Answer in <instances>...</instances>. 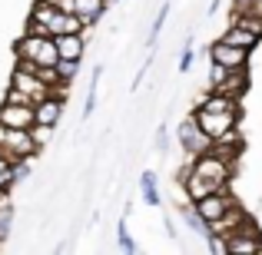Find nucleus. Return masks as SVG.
Wrapping results in <instances>:
<instances>
[{
  "label": "nucleus",
  "instance_id": "nucleus-1",
  "mask_svg": "<svg viewBox=\"0 0 262 255\" xmlns=\"http://www.w3.org/2000/svg\"><path fill=\"white\" fill-rule=\"evenodd\" d=\"M17 60H30L33 66H57V43H53V37H30V33H24V37L17 40Z\"/></svg>",
  "mask_w": 262,
  "mask_h": 255
},
{
  "label": "nucleus",
  "instance_id": "nucleus-2",
  "mask_svg": "<svg viewBox=\"0 0 262 255\" xmlns=\"http://www.w3.org/2000/svg\"><path fill=\"white\" fill-rule=\"evenodd\" d=\"M232 205H239L236 196H232V186H223V189H216L212 196H206V199H199V202H192V212H196V216L203 219L206 225H212L216 219H223L226 212L232 209Z\"/></svg>",
  "mask_w": 262,
  "mask_h": 255
},
{
  "label": "nucleus",
  "instance_id": "nucleus-3",
  "mask_svg": "<svg viewBox=\"0 0 262 255\" xmlns=\"http://www.w3.org/2000/svg\"><path fill=\"white\" fill-rule=\"evenodd\" d=\"M189 169L196 172V176H203V179H209V182H216V186H229V182H232V172H236V166H232V163L219 159L212 149H209V153H203V156H192Z\"/></svg>",
  "mask_w": 262,
  "mask_h": 255
},
{
  "label": "nucleus",
  "instance_id": "nucleus-4",
  "mask_svg": "<svg viewBox=\"0 0 262 255\" xmlns=\"http://www.w3.org/2000/svg\"><path fill=\"white\" fill-rule=\"evenodd\" d=\"M192 120H196V126L216 143L219 136L239 129V109H232V113H206V109H192Z\"/></svg>",
  "mask_w": 262,
  "mask_h": 255
},
{
  "label": "nucleus",
  "instance_id": "nucleus-5",
  "mask_svg": "<svg viewBox=\"0 0 262 255\" xmlns=\"http://www.w3.org/2000/svg\"><path fill=\"white\" fill-rule=\"evenodd\" d=\"M176 140H179V146H183L186 156H203V153H209V149H212V140L196 126L192 113L183 116V123L176 126Z\"/></svg>",
  "mask_w": 262,
  "mask_h": 255
},
{
  "label": "nucleus",
  "instance_id": "nucleus-6",
  "mask_svg": "<svg viewBox=\"0 0 262 255\" xmlns=\"http://www.w3.org/2000/svg\"><path fill=\"white\" fill-rule=\"evenodd\" d=\"M209 50V63L223 66V70H249V50H236V47L223 43V40H216V43L206 47Z\"/></svg>",
  "mask_w": 262,
  "mask_h": 255
},
{
  "label": "nucleus",
  "instance_id": "nucleus-7",
  "mask_svg": "<svg viewBox=\"0 0 262 255\" xmlns=\"http://www.w3.org/2000/svg\"><path fill=\"white\" fill-rule=\"evenodd\" d=\"M10 86L13 89H20V93L27 96V100L37 106L40 100H47V96H53V89L47 86V83H40L33 73H24V70H13V77H10Z\"/></svg>",
  "mask_w": 262,
  "mask_h": 255
},
{
  "label": "nucleus",
  "instance_id": "nucleus-8",
  "mask_svg": "<svg viewBox=\"0 0 262 255\" xmlns=\"http://www.w3.org/2000/svg\"><path fill=\"white\" fill-rule=\"evenodd\" d=\"M179 186H183V192H186V199H189V202H199V199L212 196L216 189H223V186H216V182H209V179L196 176V172H192L189 166L179 172Z\"/></svg>",
  "mask_w": 262,
  "mask_h": 255
},
{
  "label": "nucleus",
  "instance_id": "nucleus-9",
  "mask_svg": "<svg viewBox=\"0 0 262 255\" xmlns=\"http://www.w3.org/2000/svg\"><path fill=\"white\" fill-rule=\"evenodd\" d=\"M4 156L7 159H30V156H37V146H33L30 133L27 129H10L7 133V143H4Z\"/></svg>",
  "mask_w": 262,
  "mask_h": 255
},
{
  "label": "nucleus",
  "instance_id": "nucleus-10",
  "mask_svg": "<svg viewBox=\"0 0 262 255\" xmlns=\"http://www.w3.org/2000/svg\"><path fill=\"white\" fill-rule=\"evenodd\" d=\"M212 93L226 96V100H232V103H243V96L249 93V70H229L226 80L212 89Z\"/></svg>",
  "mask_w": 262,
  "mask_h": 255
},
{
  "label": "nucleus",
  "instance_id": "nucleus-11",
  "mask_svg": "<svg viewBox=\"0 0 262 255\" xmlns=\"http://www.w3.org/2000/svg\"><path fill=\"white\" fill-rule=\"evenodd\" d=\"M63 103H67V96H47V100H40L37 106H33V123L57 129L60 116H63Z\"/></svg>",
  "mask_w": 262,
  "mask_h": 255
},
{
  "label": "nucleus",
  "instance_id": "nucleus-12",
  "mask_svg": "<svg viewBox=\"0 0 262 255\" xmlns=\"http://www.w3.org/2000/svg\"><path fill=\"white\" fill-rule=\"evenodd\" d=\"M0 126H7V129H30L33 126V106L0 103Z\"/></svg>",
  "mask_w": 262,
  "mask_h": 255
},
{
  "label": "nucleus",
  "instance_id": "nucleus-13",
  "mask_svg": "<svg viewBox=\"0 0 262 255\" xmlns=\"http://www.w3.org/2000/svg\"><path fill=\"white\" fill-rule=\"evenodd\" d=\"M53 43H57V57L60 60H83V50H86V40L80 37V33H70V37H53Z\"/></svg>",
  "mask_w": 262,
  "mask_h": 255
},
{
  "label": "nucleus",
  "instance_id": "nucleus-14",
  "mask_svg": "<svg viewBox=\"0 0 262 255\" xmlns=\"http://www.w3.org/2000/svg\"><path fill=\"white\" fill-rule=\"evenodd\" d=\"M259 245H262V236H246V232H229L226 236L229 255H256Z\"/></svg>",
  "mask_w": 262,
  "mask_h": 255
},
{
  "label": "nucleus",
  "instance_id": "nucleus-15",
  "mask_svg": "<svg viewBox=\"0 0 262 255\" xmlns=\"http://www.w3.org/2000/svg\"><path fill=\"white\" fill-rule=\"evenodd\" d=\"M106 0H73V13L83 20V27H96V20L106 13Z\"/></svg>",
  "mask_w": 262,
  "mask_h": 255
},
{
  "label": "nucleus",
  "instance_id": "nucleus-16",
  "mask_svg": "<svg viewBox=\"0 0 262 255\" xmlns=\"http://www.w3.org/2000/svg\"><path fill=\"white\" fill-rule=\"evenodd\" d=\"M219 40H223V43H229V47H236V50H249V53L256 50V43H259V37H252L249 30H243V27H236V24L226 27V33Z\"/></svg>",
  "mask_w": 262,
  "mask_h": 255
},
{
  "label": "nucleus",
  "instance_id": "nucleus-17",
  "mask_svg": "<svg viewBox=\"0 0 262 255\" xmlns=\"http://www.w3.org/2000/svg\"><path fill=\"white\" fill-rule=\"evenodd\" d=\"M70 33H80L83 37V20L77 13H57L50 24V37H70Z\"/></svg>",
  "mask_w": 262,
  "mask_h": 255
},
{
  "label": "nucleus",
  "instance_id": "nucleus-18",
  "mask_svg": "<svg viewBox=\"0 0 262 255\" xmlns=\"http://www.w3.org/2000/svg\"><path fill=\"white\" fill-rule=\"evenodd\" d=\"M140 192H143V202L149 205V209H160L163 205V196H160V186H156V176L153 172H143L140 176Z\"/></svg>",
  "mask_w": 262,
  "mask_h": 255
},
{
  "label": "nucleus",
  "instance_id": "nucleus-19",
  "mask_svg": "<svg viewBox=\"0 0 262 255\" xmlns=\"http://www.w3.org/2000/svg\"><path fill=\"white\" fill-rule=\"evenodd\" d=\"M196 109H206V113H232V109H239V103L226 100V96H219V93H206L203 100L196 103Z\"/></svg>",
  "mask_w": 262,
  "mask_h": 255
},
{
  "label": "nucleus",
  "instance_id": "nucleus-20",
  "mask_svg": "<svg viewBox=\"0 0 262 255\" xmlns=\"http://www.w3.org/2000/svg\"><path fill=\"white\" fill-rule=\"evenodd\" d=\"M10 225H13V202H10V192H0V242L10 236Z\"/></svg>",
  "mask_w": 262,
  "mask_h": 255
},
{
  "label": "nucleus",
  "instance_id": "nucleus-21",
  "mask_svg": "<svg viewBox=\"0 0 262 255\" xmlns=\"http://www.w3.org/2000/svg\"><path fill=\"white\" fill-rule=\"evenodd\" d=\"M57 80H60V86H70L73 80H77V70H80V63L77 60H57Z\"/></svg>",
  "mask_w": 262,
  "mask_h": 255
},
{
  "label": "nucleus",
  "instance_id": "nucleus-22",
  "mask_svg": "<svg viewBox=\"0 0 262 255\" xmlns=\"http://www.w3.org/2000/svg\"><path fill=\"white\" fill-rule=\"evenodd\" d=\"M232 24L243 27V30H249L252 37L262 40V17H252V13H232Z\"/></svg>",
  "mask_w": 262,
  "mask_h": 255
},
{
  "label": "nucleus",
  "instance_id": "nucleus-23",
  "mask_svg": "<svg viewBox=\"0 0 262 255\" xmlns=\"http://www.w3.org/2000/svg\"><path fill=\"white\" fill-rule=\"evenodd\" d=\"M116 245H120L123 255H140V249H136L133 236L126 232V222H123V219H120V225H116Z\"/></svg>",
  "mask_w": 262,
  "mask_h": 255
},
{
  "label": "nucleus",
  "instance_id": "nucleus-24",
  "mask_svg": "<svg viewBox=\"0 0 262 255\" xmlns=\"http://www.w3.org/2000/svg\"><path fill=\"white\" fill-rule=\"evenodd\" d=\"M169 10H173V4H163V7H160V13H156V20H153V27H149V40H146V43H149V47H156V40H160V33H163V27H166V17H169Z\"/></svg>",
  "mask_w": 262,
  "mask_h": 255
},
{
  "label": "nucleus",
  "instance_id": "nucleus-25",
  "mask_svg": "<svg viewBox=\"0 0 262 255\" xmlns=\"http://www.w3.org/2000/svg\"><path fill=\"white\" fill-rule=\"evenodd\" d=\"M13 186H17V179H13V169H10V159H7L4 153H0V192H10Z\"/></svg>",
  "mask_w": 262,
  "mask_h": 255
},
{
  "label": "nucleus",
  "instance_id": "nucleus-26",
  "mask_svg": "<svg viewBox=\"0 0 262 255\" xmlns=\"http://www.w3.org/2000/svg\"><path fill=\"white\" fill-rule=\"evenodd\" d=\"M27 133H30V140H33V146H37V153L40 149L47 146V143H50V136H53V129L50 126H37V123H33L30 129H27Z\"/></svg>",
  "mask_w": 262,
  "mask_h": 255
},
{
  "label": "nucleus",
  "instance_id": "nucleus-27",
  "mask_svg": "<svg viewBox=\"0 0 262 255\" xmlns=\"http://www.w3.org/2000/svg\"><path fill=\"white\" fill-rule=\"evenodd\" d=\"M179 212H183V219H186V222H189V225H192V229H196V232H199V236H203V239L209 236V225H206L203 219H199L196 212H192V205H186V209H179Z\"/></svg>",
  "mask_w": 262,
  "mask_h": 255
},
{
  "label": "nucleus",
  "instance_id": "nucleus-28",
  "mask_svg": "<svg viewBox=\"0 0 262 255\" xmlns=\"http://www.w3.org/2000/svg\"><path fill=\"white\" fill-rule=\"evenodd\" d=\"M192 60H196V50H192V40H186L183 57H179V73H189L192 70Z\"/></svg>",
  "mask_w": 262,
  "mask_h": 255
},
{
  "label": "nucleus",
  "instance_id": "nucleus-29",
  "mask_svg": "<svg viewBox=\"0 0 262 255\" xmlns=\"http://www.w3.org/2000/svg\"><path fill=\"white\" fill-rule=\"evenodd\" d=\"M206 245H209L212 255H229V249H226V236H206Z\"/></svg>",
  "mask_w": 262,
  "mask_h": 255
},
{
  "label": "nucleus",
  "instance_id": "nucleus-30",
  "mask_svg": "<svg viewBox=\"0 0 262 255\" xmlns=\"http://www.w3.org/2000/svg\"><path fill=\"white\" fill-rule=\"evenodd\" d=\"M226 73H229V70H223V66L209 63V93H212V89H216V86H219V83L226 80Z\"/></svg>",
  "mask_w": 262,
  "mask_h": 255
},
{
  "label": "nucleus",
  "instance_id": "nucleus-31",
  "mask_svg": "<svg viewBox=\"0 0 262 255\" xmlns=\"http://www.w3.org/2000/svg\"><path fill=\"white\" fill-rule=\"evenodd\" d=\"M53 255H63V249H57V252H53Z\"/></svg>",
  "mask_w": 262,
  "mask_h": 255
},
{
  "label": "nucleus",
  "instance_id": "nucleus-32",
  "mask_svg": "<svg viewBox=\"0 0 262 255\" xmlns=\"http://www.w3.org/2000/svg\"><path fill=\"white\" fill-rule=\"evenodd\" d=\"M106 4H113V0H106Z\"/></svg>",
  "mask_w": 262,
  "mask_h": 255
}]
</instances>
